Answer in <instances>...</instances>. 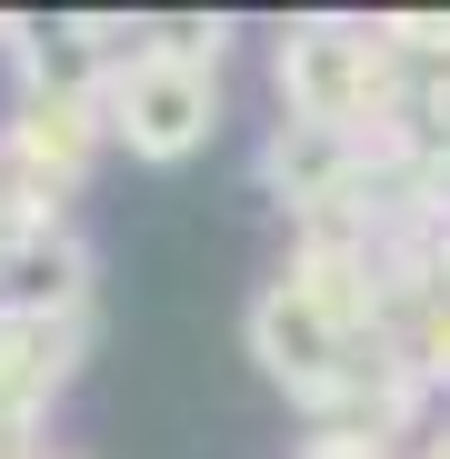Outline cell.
<instances>
[{
  "label": "cell",
  "mask_w": 450,
  "mask_h": 459,
  "mask_svg": "<svg viewBox=\"0 0 450 459\" xmlns=\"http://www.w3.org/2000/svg\"><path fill=\"white\" fill-rule=\"evenodd\" d=\"M270 91H280V120L350 130L370 160L401 130V60H391L381 21H290L270 40Z\"/></svg>",
  "instance_id": "6da1fadb"
},
{
  "label": "cell",
  "mask_w": 450,
  "mask_h": 459,
  "mask_svg": "<svg viewBox=\"0 0 450 459\" xmlns=\"http://www.w3.org/2000/svg\"><path fill=\"white\" fill-rule=\"evenodd\" d=\"M101 120H110V140L130 150V160L181 170V160H200V150L220 140V70H181V60L130 50L110 70V91H101Z\"/></svg>",
  "instance_id": "7a4b0ae2"
},
{
  "label": "cell",
  "mask_w": 450,
  "mask_h": 459,
  "mask_svg": "<svg viewBox=\"0 0 450 459\" xmlns=\"http://www.w3.org/2000/svg\"><path fill=\"white\" fill-rule=\"evenodd\" d=\"M241 340H251V359H260V379H280V390L300 400V410H331V390H340V369H350V330L321 310L300 280H270L251 310H241Z\"/></svg>",
  "instance_id": "3957f363"
},
{
  "label": "cell",
  "mask_w": 450,
  "mask_h": 459,
  "mask_svg": "<svg viewBox=\"0 0 450 459\" xmlns=\"http://www.w3.org/2000/svg\"><path fill=\"white\" fill-rule=\"evenodd\" d=\"M91 240L81 230H21V240H0V320H91Z\"/></svg>",
  "instance_id": "277c9868"
},
{
  "label": "cell",
  "mask_w": 450,
  "mask_h": 459,
  "mask_svg": "<svg viewBox=\"0 0 450 459\" xmlns=\"http://www.w3.org/2000/svg\"><path fill=\"white\" fill-rule=\"evenodd\" d=\"M101 140H110L101 100H11V120H0V150H11V170H21L40 200H70V190H81Z\"/></svg>",
  "instance_id": "5b68a950"
},
{
  "label": "cell",
  "mask_w": 450,
  "mask_h": 459,
  "mask_svg": "<svg viewBox=\"0 0 450 459\" xmlns=\"http://www.w3.org/2000/svg\"><path fill=\"white\" fill-rule=\"evenodd\" d=\"M370 180V150L350 130H311V120H280L260 140V190L300 220V210H331V200H360Z\"/></svg>",
  "instance_id": "8992f818"
},
{
  "label": "cell",
  "mask_w": 450,
  "mask_h": 459,
  "mask_svg": "<svg viewBox=\"0 0 450 459\" xmlns=\"http://www.w3.org/2000/svg\"><path fill=\"white\" fill-rule=\"evenodd\" d=\"M91 320H0V429H50V400L81 369Z\"/></svg>",
  "instance_id": "52a82bcc"
},
{
  "label": "cell",
  "mask_w": 450,
  "mask_h": 459,
  "mask_svg": "<svg viewBox=\"0 0 450 459\" xmlns=\"http://www.w3.org/2000/svg\"><path fill=\"white\" fill-rule=\"evenodd\" d=\"M140 50L150 60H181V70H220V50H231V21H200V11H171V21H140Z\"/></svg>",
  "instance_id": "ba28073f"
},
{
  "label": "cell",
  "mask_w": 450,
  "mask_h": 459,
  "mask_svg": "<svg viewBox=\"0 0 450 459\" xmlns=\"http://www.w3.org/2000/svg\"><path fill=\"white\" fill-rule=\"evenodd\" d=\"M31 459H81V449H60V439H40V449H31Z\"/></svg>",
  "instance_id": "9c48e42d"
},
{
  "label": "cell",
  "mask_w": 450,
  "mask_h": 459,
  "mask_svg": "<svg viewBox=\"0 0 450 459\" xmlns=\"http://www.w3.org/2000/svg\"><path fill=\"white\" fill-rule=\"evenodd\" d=\"M420 459H450V429H430V449H420Z\"/></svg>",
  "instance_id": "30bf717a"
}]
</instances>
